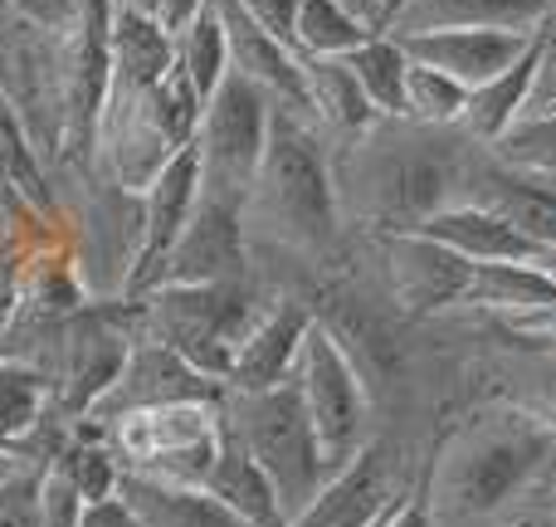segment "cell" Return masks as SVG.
Here are the masks:
<instances>
[{"label":"cell","instance_id":"obj_42","mask_svg":"<svg viewBox=\"0 0 556 527\" xmlns=\"http://www.w3.org/2000/svg\"><path fill=\"white\" fill-rule=\"evenodd\" d=\"M337 5H346L362 25H371L376 35H381V25H386V15H391V0H337Z\"/></svg>","mask_w":556,"mask_h":527},{"label":"cell","instance_id":"obj_2","mask_svg":"<svg viewBox=\"0 0 556 527\" xmlns=\"http://www.w3.org/2000/svg\"><path fill=\"white\" fill-rule=\"evenodd\" d=\"M556 460L552 430L503 396H479L434 430L420 493L434 527H518L542 469Z\"/></svg>","mask_w":556,"mask_h":527},{"label":"cell","instance_id":"obj_12","mask_svg":"<svg viewBox=\"0 0 556 527\" xmlns=\"http://www.w3.org/2000/svg\"><path fill=\"white\" fill-rule=\"evenodd\" d=\"M454 201L483 205V211H493L498 221H508L513 230L528 235V240L547 254L552 274H556V181L532 176V172H518V166L498 162L489 147L473 142L469 152H464Z\"/></svg>","mask_w":556,"mask_h":527},{"label":"cell","instance_id":"obj_31","mask_svg":"<svg viewBox=\"0 0 556 527\" xmlns=\"http://www.w3.org/2000/svg\"><path fill=\"white\" fill-rule=\"evenodd\" d=\"M498 162L518 166V172H532V176H547L556 181V108L547 113H528L489 147Z\"/></svg>","mask_w":556,"mask_h":527},{"label":"cell","instance_id":"obj_15","mask_svg":"<svg viewBox=\"0 0 556 527\" xmlns=\"http://www.w3.org/2000/svg\"><path fill=\"white\" fill-rule=\"evenodd\" d=\"M307 327H313L307 298L278 288L269 308L260 313V323L244 332L240 352L230 362V376H225V391H269V386H283L298 366Z\"/></svg>","mask_w":556,"mask_h":527},{"label":"cell","instance_id":"obj_7","mask_svg":"<svg viewBox=\"0 0 556 527\" xmlns=\"http://www.w3.org/2000/svg\"><path fill=\"white\" fill-rule=\"evenodd\" d=\"M225 401V396H220ZM220 401H172L152 411H132L123 421L103 425V444L123 474L166 484H201L211 479L225 444Z\"/></svg>","mask_w":556,"mask_h":527},{"label":"cell","instance_id":"obj_9","mask_svg":"<svg viewBox=\"0 0 556 527\" xmlns=\"http://www.w3.org/2000/svg\"><path fill=\"white\" fill-rule=\"evenodd\" d=\"M269 117L274 103L269 93L250 84L244 74H225L220 88L205 98L201 123H195V172H201V196L215 201L244 205L254 172L264 162V147H269Z\"/></svg>","mask_w":556,"mask_h":527},{"label":"cell","instance_id":"obj_40","mask_svg":"<svg viewBox=\"0 0 556 527\" xmlns=\"http://www.w3.org/2000/svg\"><path fill=\"white\" fill-rule=\"evenodd\" d=\"M78 527H142V523L123 509V499H103V503H88Z\"/></svg>","mask_w":556,"mask_h":527},{"label":"cell","instance_id":"obj_1","mask_svg":"<svg viewBox=\"0 0 556 527\" xmlns=\"http://www.w3.org/2000/svg\"><path fill=\"white\" fill-rule=\"evenodd\" d=\"M244 244L260 278L288 293H307L346 260V225L337 215L327 142L313 123L274 103L269 147L240 205Z\"/></svg>","mask_w":556,"mask_h":527},{"label":"cell","instance_id":"obj_11","mask_svg":"<svg viewBox=\"0 0 556 527\" xmlns=\"http://www.w3.org/2000/svg\"><path fill=\"white\" fill-rule=\"evenodd\" d=\"M288 381H293L298 396H303V411H307V421H313L317 450H323V460H327L332 474L342 469V464L352 460L376 430H381L362 376L352 372V362L342 356V347H337L317 323L307 327L303 352H298V366H293Z\"/></svg>","mask_w":556,"mask_h":527},{"label":"cell","instance_id":"obj_27","mask_svg":"<svg viewBox=\"0 0 556 527\" xmlns=\"http://www.w3.org/2000/svg\"><path fill=\"white\" fill-rule=\"evenodd\" d=\"M205 489H211L215 499H220L240 523H250V527H288L283 509H278L274 484L264 479V469L240 450V444L230 440V435H225L220 460H215V469H211V479H205Z\"/></svg>","mask_w":556,"mask_h":527},{"label":"cell","instance_id":"obj_19","mask_svg":"<svg viewBox=\"0 0 556 527\" xmlns=\"http://www.w3.org/2000/svg\"><path fill=\"white\" fill-rule=\"evenodd\" d=\"M556 0H401L381 35L415 39V35H440V29H518L532 35L542 15Z\"/></svg>","mask_w":556,"mask_h":527},{"label":"cell","instance_id":"obj_33","mask_svg":"<svg viewBox=\"0 0 556 527\" xmlns=\"http://www.w3.org/2000/svg\"><path fill=\"white\" fill-rule=\"evenodd\" d=\"M84 509L88 503L74 489V479L64 474V464L45 460V469H39V527H78Z\"/></svg>","mask_w":556,"mask_h":527},{"label":"cell","instance_id":"obj_20","mask_svg":"<svg viewBox=\"0 0 556 527\" xmlns=\"http://www.w3.org/2000/svg\"><path fill=\"white\" fill-rule=\"evenodd\" d=\"M473 323V317H469ZM479 332V372H483V391L518 401L522 411H532L556 440V356H542L532 347L508 342L503 332L473 323Z\"/></svg>","mask_w":556,"mask_h":527},{"label":"cell","instance_id":"obj_32","mask_svg":"<svg viewBox=\"0 0 556 527\" xmlns=\"http://www.w3.org/2000/svg\"><path fill=\"white\" fill-rule=\"evenodd\" d=\"M464 103H469V88L454 84L440 68H425L410 59V74H405V117H415L425 127H459Z\"/></svg>","mask_w":556,"mask_h":527},{"label":"cell","instance_id":"obj_23","mask_svg":"<svg viewBox=\"0 0 556 527\" xmlns=\"http://www.w3.org/2000/svg\"><path fill=\"white\" fill-rule=\"evenodd\" d=\"M117 499L142 527H250L201 484H166V479H142V474H123Z\"/></svg>","mask_w":556,"mask_h":527},{"label":"cell","instance_id":"obj_16","mask_svg":"<svg viewBox=\"0 0 556 527\" xmlns=\"http://www.w3.org/2000/svg\"><path fill=\"white\" fill-rule=\"evenodd\" d=\"M395 45L415 64L440 68L464 88H479L489 78H498L503 68L518 64L532 49V35H518V29H440V35H415V39H395Z\"/></svg>","mask_w":556,"mask_h":527},{"label":"cell","instance_id":"obj_10","mask_svg":"<svg viewBox=\"0 0 556 527\" xmlns=\"http://www.w3.org/2000/svg\"><path fill=\"white\" fill-rule=\"evenodd\" d=\"M425 450L430 444L401 430H376L288 527H376V518L420 479Z\"/></svg>","mask_w":556,"mask_h":527},{"label":"cell","instance_id":"obj_22","mask_svg":"<svg viewBox=\"0 0 556 527\" xmlns=\"http://www.w3.org/2000/svg\"><path fill=\"white\" fill-rule=\"evenodd\" d=\"M420 235L440 240L444 250H454L469 264H542V268H552V260L528 235H518L508 221H498V215L483 211V205L450 201L444 211H434L430 221L420 225Z\"/></svg>","mask_w":556,"mask_h":527},{"label":"cell","instance_id":"obj_34","mask_svg":"<svg viewBox=\"0 0 556 527\" xmlns=\"http://www.w3.org/2000/svg\"><path fill=\"white\" fill-rule=\"evenodd\" d=\"M39 469L45 464H20L0 479V527H39Z\"/></svg>","mask_w":556,"mask_h":527},{"label":"cell","instance_id":"obj_44","mask_svg":"<svg viewBox=\"0 0 556 527\" xmlns=\"http://www.w3.org/2000/svg\"><path fill=\"white\" fill-rule=\"evenodd\" d=\"M395 5H401V0H391V10H395ZM386 20H391V15H386Z\"/></svg>","mask_w":556,"mask_h":527},{"label":"cell","instance_id":"obj_5","mask_svg":"<svg viewBox=\"0 0 556 527\" xmlns=\"http://www.w3.org/2000/svg\"><path fill=\"white\" fill-rule=\"evenodd\" d=\"M201 93L181 68H166L152 88H108L103 117H98V147L93 162L113 176L123 191L142 196L176 156L191 147L195 123H201Z\"/></svg>","mask_w":556,"mask_h":527},{"label":"cell","instance_id":"obj_39","mask_svg":"<svg viewBox=\"0 0 556 527\" xmlns=\"http://www.w3.org/2000/svg\"><path fill=\"white\" fill-rule=\"evenodd\" d=\"M522 527H556V460L542 469L538 489L528 499V513H522Z\"/></svg>","mask_w":556,"mask_h":527},{"label":"cell","instance_id":"obj_8","mask_svg":"<svg viewBox=\"0 0 556 527\" xmlns=\"http://www.w3.org/2000/svg\"><path fill=\"white\" fill-rule=\"evenodd\" d=\"M352 264L371 278V288L405 323H434V317L454 313L473 274L469 260H459L420 230L352 235Z\"/></svg>","mask_w":556,"mask_h":527},{"label":"cell","instance_id":"obj_6","mask_svg":"<svg viewBox=\"0 0 556 527\" xmlns=\"http://www.w3.org/2000/svg\"><path fill=\"white\" fill-rule=\"evenodd\" d=\"M220 415H225V435L264 469V479L278 493V509L293 523L317 499V489L332 479L298 386L283 381L269 386V391H225Z\"/></svg>","mask_w":556,"mask_h":527},{"label":"cell","instance_id":"obj_26","mask_svg":"<svg viewBox=\"0 0 556 527\" xmlns=\"http://www.w3.org/2000/svg\"><path fill=\"white\" fill-rule=\"evenodd\" d=\"M532 74H538V45H532L513 68H503L498 78L469 88V103H464V113H459V133L469 137V142H479V147L498 142L518 117H528Z\"/></svg>","mask_w":556,"mask_h":527},{"label":"cell","instance_id":"obj_13","mask_svg":"<svg viewBox=\"0 0 556 527\" xmlns=\"http://www.w3.org/2000/svg\"><path fill=\"white\" fill-rule=\"evenodd\" d=\"M220 396H225L220 381L195 372L186 356H176L172 347H162L156 337L137 332L123 372H117L113 386L84 411V425L103 430V425L123 421V415H132V411H152V405H172V401H220Z\"/></svg>","mask_w":556,"mask_h":527},{"label":"cell","instance_id":"obj_24","mask_svg":"<svg viewBox=\"0 0 556 527\" xmlns=\"http://www.w3.org/2000/svg\"><path fill=\"white\" fill-rule=\"evenodd\" d=\"M303 93H307V123L327 147L356 137L376 117L362 84L346 68V59H303Z\"/></svg>","mask_w":556,"mask_h":527},{"label":"cell","instance_id":"obj_14","mask_svg":"<svg viewBox=\"0 0 556 527\" xmlns=\"http://www.w3.org/2000/svg\"><path fill=\"white\" fill-rule=\"evenodd\" d=\"M250 274H254V264H250V244H244L240 205L201 196L186 230L176 235L166 260L142 284V293L162 284H230V278H250Z\"/></svg>","mask_w":556,"mask_h":527},{"label":"cell","instance_id":"obj_18","mask_svg":"<svg viewBox=\"0 0 556 527\" xmlns=\"http://www.w3.org/2000/svg\"><path fill=\"white\" fill-rule=\"evenodd\" d=\"M556 308V274L542 264H473L464 288L459 317H473L483 327H518L538 313Z\"/></svg>","mask_w":556,"mask_h":527},{"label":"cell","instance_id":"obj_30","mask_svg":"<svg viewBox=\"0 0 556 527\" xmlns=\"http://www.w3.org/2000/svg\"><path fill=\"white\" fill-rule=\"evenodd\" d=\"M172 54H176V68L191 78V88L205 103V98L220 88V78L230 74V49H225V25H220L215 0H205L201 15H195L181 35H172Z\"/></svg>","mask_w":556,"mask_h":527},{"label":"cell","instance_id":"obj_28","mask_svg":"<svg viewBox=\"0 0 556 527\" xmlns=\"http://www.w3.org/2000/svg\"><path fill=\"white\" fill-rule=\"evenodd\" d=\"M346 68L362 84L366 103L376 117H405V74H410V59L395 45L391 35H371L346 54Z\"/></svg>","mask_w":556,"mask_h":527},{"label":"cell","instance_id":"obj_3","mask_svg":"<svg viewBox=\"0 0 556 527\" xmlns=\"http://www.w3.org/2000/svg\"><path fill=\"white\" fill-rule=\"evenodd\" d=\"M469 147L459 127H425L415 117H371L356 137L332 142L327 166L346 235L420 230L454 201Z\"/></svg>","mask_w":556,"mask_h":527},{"label":"cell","instance_id":"obj_4","mask_svg":"<svg viewBox=\"0 0 556 527\" xmlns=\"http://www.w3.org/2000/svg\"><path fill=\"white\" fill-rule=\"evenodd\" d=\"M274 293L278 288L269 278L250 274V278H230V284H162L132 298L147 337H156L176 356H186L195 372H205L211 381L225 386L244 332L260 323V313L269 308Z\"/></svg>","mask_w":556,"mask_h":527},{"label":"cell","instance_id":"obj_25","mask_svg":"<svg viewBox=\"0 0 556 527\" xmlns=\"http://www.w3.org/2000/svg\"><path fill=\"white\" fill-rule=\"evenodd\" d=\"M172 64H176L172 35L152 15L113 10V29H108V88H117V93L152 88Z\"/></svg>","mask_w":556,"mask_h":527},{"label":"cell","instance_id":"obj_17","mask_svg":"<svg viewBox=\"0 0 556 527\" xmlns=\"http://www.w3.org/2000/svg\"><path fill=\"white\" fill-rule=\"evenodd\" d=\"M225 25V49H230V68L244 74L260 93H269V103L288 108V113L307 117V93H303V59L288 45H278L274 35H264L235 0H215Z\"/></svg>","mask_w":556,"mask_h":527},{"label":"cell","instance_id":"obj_36","mask_svg":"<svg viewBox=\"0 0 556 527\" xmlns=\"http://www.w3.org/2000/svg\"><path fill=\"white\" fill-rule=\"evenodd\" d=\"M235 5L244 10V15L254 20V25L264 29V35H274L278 45L293 49V20H298V0H235ZM298 54V49H293Z\"/></svg>","mask_w":556,"mask_h":527},{"label":"cell","instance_id":"obj_38","mask_svg":"<svg viewBox=\"0 0 556 527\" xmlns=\"http://www.w3.org/2000/svg\"><path fill=\"white\" fill-rule=\"evenodd\" d=\"M420 469H425V464H420ZM376 527H434L430 523V503H425V493H420V479H415L410 489H405L401 499L381 513V518H376Z\"/></svg>","mask_w":556,"mask_h":527},{"label":"cell","instance_id":"obj_35","mask_svg":"<svg viewBox=\"0 0 556 527\" xmlns=\"http://www.w3.org/2000/svg\"><path fill=\"white\" fill-rule=\"evenodd\" d=\"M532 45H538V74H532L528 113H547V108H556V5L532 29Z\"/></svg>","mask_w":556,"mask_h":527},{"label":"cell","instance_id":"obj_45","mask_svg":"<svg viewBox=\"0 0 556 527\" xmlns=\"http://www.w3.org/2000/svg\"><path fill=\"white\" fill-rule=\"evenodd\" d=\"M5 5H10V0H0V10H5Z\"/></svg>","mask_w":556,"mask_h":527},{"label":"cell","instance_id":"obj_37","mask_svg":"<svg viewBox=\"0 0 556 527\" xmlns=\"http://www.w3.org/2000/svg\"><path fill=\"white\" fill-rule=\"evenodd\" d=\"M493 332H503L518 347H532V352H542V356H556V308L528 317V323H518V327H493Z\"/></svg>","mask_w":556,"mask_h":527},{"label":"cell","instance_id":"obj_29","mask_svg":"<svg viewBox=\"0 0 556 527\" xmlns=\"http://www.w3.org/2000/svg\"><path fill=\"white\" fill-rule=\"evenodd\" d=\"M371 35L376 29L362 25V20L346 5H337V0H298V20H293L298 59H346Z\"/></svg>","mask_w":556,"mask_h":527},{"label":"cell","instance_id":"obj_43","mask_svg":"<svg viewBox=\"0 0 556 527\" xmlns=\"http://www.w3.org/2000/svg\"><path fill=\"white\" fill-rule=\"evenodd\" d=\"M156 5L162 0H113V10H132V15H152V20H156Z\"/></svg>","mask_w":556,"mask_h":527},{"label":"cell","instance_id":"obj_21","mask_svg":"<svg viewBox=\"0 0 556 527\" xmlns=\"http://www.w3.org/2000/svg\"><path fill=\"white\" fill-rule=\"evenodd\" d=\"M195 201H201V172H195V147H186V152L142 191V254H137V274H132L127 298L142 293L152 268L166 260V250H172L176 235H181L186 221H191Z\"/></svg>","mask_w":556,"mask_h":527},{"label":"cell","instance_id":"obj_41","mask_svg":"<svg viewBox=\"0 0 556 527\" xmlns=\"http://www.w3.org/2000/svg\"><path fill=\"white\" fill-rule=\"evenodd\" d=\"M201 10H205V0H162V5H156V25H162L166 35H181Z\"/></svg>","mask_w":556,"mask_h":527}]
</instances>
